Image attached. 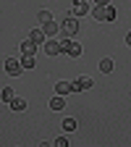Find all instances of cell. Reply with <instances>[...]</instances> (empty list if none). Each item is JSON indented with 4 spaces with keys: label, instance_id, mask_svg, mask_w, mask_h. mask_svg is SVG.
<instances>
[{
    "label": "cell",
    "instance_id": "19",
    "mask_svg": "<svg viewBox=\"0 0 131 147\" xmlns=\"http://www.w3.org/2000/svg\"><path fill=\"white\" fill-rule=\"evenodd\" d=\"M55 147H68V139L66 137H58V139H55Z\"/></svg>",
    "mask_w": 131,
    "mask_h": 147
},
{
    "label": "cell",
    "instance_id": "21",
    "mask_svg": "<svg viewBox=\"0 0 131 147\" xmlns=\"http://www.w3.org/2000/svg\"><path fill=\"white\" fill-rule=\"evenodd\" d=\"M126 45H128V47H131V32H128V34H126Z\"/></svg>",
    "mask_w": 131,
    "mask_h": 147
},
{
    "label": "cell",
    "instance_id": "16",
    "mask_svg": "<svg viewBox=\"0 0 131 147\" xmlns=\"http://www.w3.org/2000/svg\"><path fill=\"white\" fill-rule=\"evenodd\" d=\"M100 71H102V74H110V71H113V61H110V58L100 61Z\"/></svg>",
    "mask_w": 131,
    "mask_h": 147
},
{
    "label": "cell",
    "instance_id": "13",
    "mask_svg": "<svg viewBox=\"0 0 131 147\" xmlns=\"http://www.w3.org/2000/svg\"><path fill=\"white\" fill-rule=\"evenodd\" d=\"M50 108H52V110H63V108H66V100H63V95H55V97L50 100Z\"/></svg>",
    "mask_w": 131,
    "mask_h": 147
},
{
    "label": "cell",
    "instance_id": "15",
    "mask_svg": "<svg viewBox=\"0 0 131 147\" xmlns=\"http://www.w3.org/2000/svg\"><path fill=\"white\" fill-rule=\"evenodd\" d=\"M21 66H24V68H34V66H37L34 55H24V58H21Z\"/></svg>",
    "mask_w": 131,
    "mask_h": 147
},
{
    "label": "cell",
    "instance_id": "11",
    "mask_svg": "<svg viewBox=\"0 0 131 147\" xmlns=\"http://www.w3.org/2000/svg\"><path fill=\"white\" fill-rule=\"evenodd\" d=\"M37 47H40V45H34L32 40H24V42H21V55H34Z\"/></svg>",
    "mask_w": 131,
    "mask_h": 147
},
{
    "label": "cell",
    "instance_id": "7",
    "mask_svg": "<svg viewBox=\"0 0 131 147\" xmlns=\"http://www.w3.org/2000/svg\"><path fill=\"white\" fill-rule=\"evenodd\" d=\"M29 40H32L34 45H40V47H42V45L47 42V37H45V32H42V26H40V29H32V32H29Z\"/></svg>",
    "mask_w": 131,
    "mask_h": 147
},
{
    "label": "cell",
    "instance_id": "1",
    "mask_svg": "<svg viewBox=\"0 0 131 147\" xmlns=\"http://www.w3.org/2000/svg\"><path fill=\"white\" fill-rule=\"evenodd\" d=\"M89 13L95 16L97 21H116V16H118V11H116L113 5H110V3H107V5H95Z\"/></svg>",
    "mask_w": 131,
    "mask_h": 147
},
{
    "label": "cell",
    "instance_id": "8",
    "mask_svg": "<svg viewBox=\"0 0 131 147\" xmlns=\"http://www.w3.org/2000/svg\"><path fill=\"white\" fill-rule=\"evenodd\" d=\"M71 84H73V92H87L92 87V79L89 76H79L76 82H71Z\"/></svg>",
    "mask_w": 131,
    "mask_h": 147
},
{
    "label": "cell",
    "instance_id": "14",
    "mask_svg": "<svg viewBox=\"0 0 131 147\" xmlns=\"http://www.w3.org/2000/svg\"><path fill=\"white\" fill-rule=\"evenodd\" d=\"M0 97H3V102H11L13 100V89L11 87H3V89H0Z\"/></svg>",
    "mask_w": 131,
    "mask_h": 147
},
{
    "label": "cell",
    "instance_id": "5",
    "mask_svg": "<svg viewBox=\"0 0 131 147\" xmlns=\"http://www.w3.org/2000/svg\"><path fill=\"white\" fill-rule=\"evenodd\" d=\"M21 71H24L21 61H16V58H8V61H5V74H8V76H18Z\"/></svg>",
    "mask_w": 131,
    "mask_h": 147
},
{
    "label": "cell",
    "instance_id": "18",
    "mask_svg": "<svg viewBox=\"0 0 131 147\" xmlns=\"http://www.w3.org/2000/svg\"><path fill=\"white\" fill-rule=\"evenodd\" d=\"M60 126L66 129V131H73V129H76V121H73V118H66V121H63Z\"/></svg>",
    "mask_w": 131,
    "mask_h": 147
},
{
    "label": "cell",
    "instance_id": "3",
    "mask_svg": "<svg viewBox=\"0 0 131 147\" xmlns=\"http://www.w3.org/2000/svg\"><path fill=\"white\" fill-rule=\"evenodd\" d=\"M60 47H63L66 55H71V58H79V55H81V45L79 42H71V37H63V40H60Z\"/></svg>",
    "mask_w": 131,
    "mask_h": 147
},
{
    "label": "cell",
    "instance_id": "22",
    "mask_svg": "<svg viewBox=\"0 0 131 147\" xmlns=\"http://www.w3.org/2000/svg\"><path fill=\"white\" fill-rule=\"evenodd\" d=\"M73 3H89V0H73Z\"/></svg>",
    "mask_w": 131,
    "mask_h": 147
},
{
    "label": "cell",
    "instance_id": "2",
    "mask_svg": "<svg viewBox=\"0 0 131 147\" xmlns=\"http://www.w3.org/2000/svg\"><path fill=\"white\" fill-rule=\"evenodd\" d=\"M76 32H79V18L68 13L63 21H60V34H63V37H73Z\"/></svg>",
    "mask_w": 131,
    "mask_h": 147
},
{
    "label": "cell",
    "instance_id": "12",
    "mask_svg": "<svg viewBox=\"0 0 131 147\" xmlns=\"http://www.w3.org/2000/svg\"><path fill=\"white\" fill-rule=\"evenodd\" d=\"M8 105H11L13 110H16V113H21V110L26 108V100H24V97H13V100H11Z\"/></svg>",
    "mask_w": 131,
    "mask_h": 147
},
{
    "label": "cell",
    "instance_id": "10",
    "mask_svg": "<svg viewBox=\"0 0 131 147\" xmlns=\"http://www.w3.org/2000/svg\"><path fill=\"white\" fill-rule=\"evenodd\" d=\"M71 92H73V84L71 82H58V84H55V95H71Z\"/></svg>",
    "mask_w": 131,
    "mask_h": 147
},
{
    "label": "cell",
    "instance_id": "17",
    "mask_svg": "<svg viewBox=\"0 0 131 147\" xmlns=\"http://www.w3.org/2000/svg\"><path fill=\"white\" fill-rule=\"evenodd\" d=\"M37 18H40L42 24H47V21H52V13H50V11H40V13H37Z\"/></svg>",
    "mask_w": 131,
    "mask_h": 147
},
{
    "label": "cell",
    "instance_id": "6",
    "mask_svg": "<svg viewBox=\"0 0 131 147\" xmlns=\"http://www.w3.org/2000/svg\"><path fill=\"white\" fill-rule=\"evenodd\" d=\"M89 11H92L89 3H73V5H71V16H76V18H79V16H87Z\"/></svg>",
    "mask_w": 131,
    "mask_h": 147
},
{
    "label": "cell",
    "instance_id": "9",
    "mask_svg": "<svg viewBox=\"0 0 131 147\" xmlns=\"http://www.w3.org/2000/svg\"><path fill=\"white\" fill-rule=\"evenodd\" d=\"M42 32H45V37H55V34H60V24L47 21V24H42Z\"/></svg>",
    "mask_w": 131,
    "mask_h": 147
},
{
    "label": "cell",
    "instance_id": "20",
    "mask_svg": "<svg viewBox=\"0 0 131 147\" xmlns=\"http://www.w3.org/2000/svg\"><path fill=\"white\" fill-rule=\"evenodd\" d=\"M110 0H95V5H107Z\"/></svg>",
    "mask_w": 131,
    "mask_h": 147
},
{
    "label": "cell",
    "instance_id": "4",
    "mask_svg": "<svg viewBox=\"0 0 131 147\" xmlns=\"http://www.w3.org/2000/svg\"><path fill=\"white\" fill-rule=\"evenodd\" d=\"M42 50H45V55H60L63 53V47H60V40H47L45 45H42Z\"/></svg>",
    "mask_w": 131,
    "mask_h": 147
}]
</instances>
